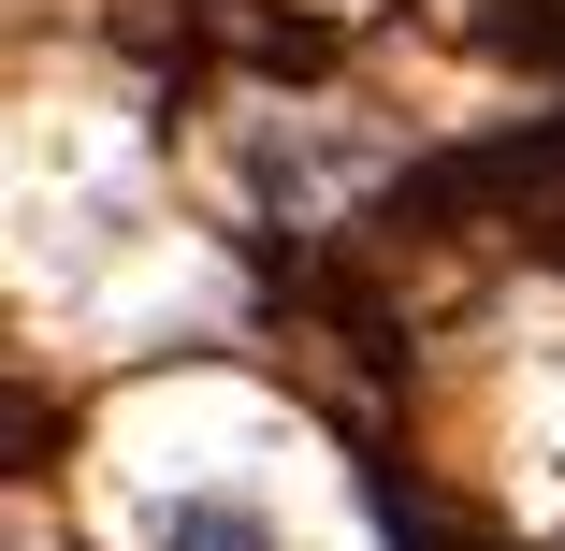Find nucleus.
<instances>
[{
  "label": "nucleus",
  "instance_id": "1",
  "mask_svg": "<svg viewBox=\"0 0 565 551\" xmlns=\"http://www.w3.org/2000/svg\"><path fill=\"white\" fill-rule=\"evenodd\" d=\"M160 551H276V537H262V508H233V494H174V508H160Z\"/></svg>",
  "mask_w": 565,
  "mask_h": 551
}]
</instances>
